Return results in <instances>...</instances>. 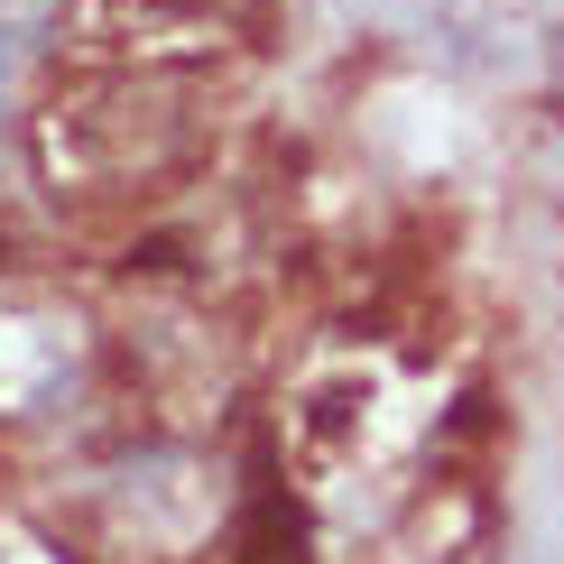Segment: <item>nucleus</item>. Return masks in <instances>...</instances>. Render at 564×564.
Instances as JSON below:
<instances>
[{
	"label": "nucleus",
	"instance_id": "obj_1",
	"mask_svg": "<svg viewBox=\"0 0 564 564\" xmlns=\"http://www.w3.org/2000/svg\"><path fill=\"white\" fill-rule=\"evenodd\" d=\"M37 158L75 195H149L204 158V121L167 65H102L46 102Z\"/></svg>",
	"mask_w": 564,
	"mask_h": 564
},
{
	"label": "nucleus",
	"instance_id": "obj_2",
	"mask_svg": "<svg viewBox=\"0 0 564 564\" xmlns=\"http://www.w3.org/2000/svg\"><path fill=\"white\" fill-rule=\"evenodd\" d=\"M84 361V324L56 305H10L0 315V416H37L46 398L75 380Z\"/></svg>",
	"mask_w": 564,
	"mask_h": 564
},
{
	"label": "nucleus",
	"instance_id": "obj_3",
	"mask_svg": "<svg viewBox=\"0 0 564 564\" xmlns=\"http://www.w3.org/2000/svg\"><path fill=\"white\" fill-rule=\"evenodd\" d=\"M231 564H305V536H296V509L288 500H260L231 536Z\"/></svg>",
	"mask_w": 564,
	"mask_h": 564
},
{
	"label": "nucleus",
	"instance_id": "obj_4",
	"mask_svg": "<svg viewBox=\"0 0 564 564\" xmlns=\"http://www.w3.org/2000/svg\"><path fill=\"white\" fill-rule=\"evenodd\" d=\"M56 29H65V0H0V84H10Z\"/></svg>",
	"mask_w": 564,
	"mask_h": 564
}]
</instances>
